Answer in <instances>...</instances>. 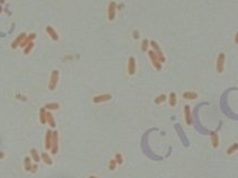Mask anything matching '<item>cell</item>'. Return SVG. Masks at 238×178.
Returning <instances> with one entry per match:
<instances>
[{"label": "cell", "instance_id": "obj_1", "mask_svg": "<svg viewBox=\"0 0 238 178\" xmlns=\"http://www.w3.org/2000/svg\"><path fill=\"white\" fill-rule=\"evenodd\" d=\"M225 60H226V56L224 53H219L217 56V61H216V70L217 73H221L224 71V67H225Z\"/></svg>", "mask_w": 238, "mask_h": 178}, {"label": "cell", "instance_id": "obj_2", "mask_svg": "<svg viewBox=\"0 0 238 178\" xmlns=\"http://www.w3.org/2000/svg\"><path fill=\"white\" fill-rule=\"evenodd\" d=\"M150 45H151V47H153V51L156 53V56L158 57V59L160 60V63H165V56L163 55V51L160 50L159 46H158L155 41H151L150 42Z\"/></svg>", "mask_w": 238, "mask_h": 178}, {"label": "cell", "instance_id": "obj_3", "mask_svg": "<svg viewBox=\"0 0 238 178\" xmlns=\"http://www.w3.org/2000/svg\"><path fill=\"white\" fill-rule=\"evenodd\" d=\"M148 56H149V58H150L151 63H153V65H154V67H155L156 69L160 70V69H161V63H160V60L158 59V57L156 56V53H154L153 50H150V51H148Z\"/></svg>", "mask_w": 238, "mask_h": 178}, {"label": "cell", "instance_id": "obj_4", "mask_svg": "<svg viewBox=\"0 0 238 178\" xmlns=\"http://www.w3.org/2000/svg\"><path fill=\"white\" fill-rule=\"evenodd\" d=\"M184 116H185V121L187 125H191L193 124V116H191V110H190L189 105H186L184 107Z\"/></svg>", "mask_w": 238, "mask_h": 178}, {"label": "cell", "instance_id": "obj_5", "mask_svg": "<svg viewBox=\"0 0 238 178\" xmlns=\"http://www.w3.org/2000/svg\"><path fill=\"white\" fill-rule=\"evenodd\" d=\"M51 153L52 154H57L58 151V133L53 131L52 133V139H51Z\"/></svg>", "mask_w": 238, "mask_h": 178}, {"label": "cell", "instance_id": "obj_6", "mask_svg": "<svg viewBox=\"0 0 238 178\" xmlns=\"http://www.w3.org/2000/svg\"><path fill=\"white\" fill-rule=\"evenodd\" d=\"M111 99V96L110 95H99V96H96L95 98H93V103H96V104H99V103H105V101H108V100H110Z\"/></svg>", "mask_w": 238, "mask_h": 178}, {"label": "cell", "instance_id": "obj_7", "mask_svg": "<svg viewBox=\"0 0 238 178\" xmlns=\"http://www.w3.org/2000/svg\"><path fill=\"white\" fill-rule=\"evenodd\" d=\"M210 143L214 148H217L219 146V137L216 131H210Z\"/></svg>", "mask_w": 238, "mask_h": 178}, {"label": "cell", "instance_id": "obj_8", "mask_svg": "<svg viewBox=\"0 0 238 178\" xmlns=\"http://www.w3.org/2000/svg\"><path fill=\"white\" fill-rule=\"evenodd\" d=\"M136 71V61L134 57H130L128 60V73L129 75H134Z\"/></svg>", "mask_w": 238, "mask_h": 178}, {"label": "cell", "instance_id": "obj_9", "mask_svg": "<svg viewBox=\"0 0 238 178\" xmlns=\"http://www.w3.org/2000/svg\"><path fill=\"white\" fill-rule=\"evenodd\" d=\"M115 12H116V3L110 2L109 7H108V19L109 20H113L115 18Z\"/></svg>", "mask_w": 238, "mask_h": 178}, {"label": "cell", "instance_id": "obj_10", "mask_svg": "<svg viewBox=\"0 0 238 178\" xmlns=\"http://www.w3.org/2000/svg\"><path fill=\"white\" fill-rule=\"evenodd\" d=\"M183 98L188 99V100H195L198 98V94L195 91H186V93L183 94Z\"/></svg>", "mask_w": 238, "mask_h": 178}, {"label": "cell", "instance_id": "obj_11", "mask_svg": "<svg viewBox=\"0 0 238 178\" xmlns=\"http://www.w3.org/2000/svg\"><path fill=\"white\" fill-rule=\"evenodd\" d=\"M51 139H52V133L50 130H48L47 131V135H46V139H45V141H46V148L47 149H49L51 147Z\"/></svg>", "mask_w": 238, "mask_h": 178}, {"label": "cell", "instance_id": "obj_12", "mask_svg": "<svg viewBox=\"0 0 238 178\" xmlns=\"http://www.w3.org/2000/svg\"><path fill=\"white\" fill-rule=\"evenodd\" d=\"M237 150H238V143H235V144H233V145H230V146L228 147L226 153H227V155H233Z\"/></svg>", "mask_w": 238, "mask_h": 178}, {"label": "cell", "instance_id": "obj_13", "mask_svg": "<svg viewBox=\"0 0 238 178\" xmlns=\"http://www.w3.org/2000/svg\"><path fill=\"white\" fill-rule=\"evenodd\" d=\"M177 104V95L175 93H170L169 95V105L175 107Z\"/></svg>", "mask_w": 238, "mask_h": 178}, {"label": "cell", "instance_id": "obj_14", "mask_svg": "<svg viewBox=\"0 0 238 178\" xmlns=\"http://www.w3.org/2000/svg\"><path fill=\"white\" fill-rule=\"evenodd\" d=\"M166 95H159L157 98L155 99V104H157V105H159V104H163L164 101H166Z\"/></svg>", "mask_w": 238, "mask_h": 178}, {"label": "cell", "instance_id": "obj_15", "mask_svg": "<svg viewBox=\"0 0 238 178\" xmlns=\"http://www.w3.org/2000/svg\"><path fill=\"white\" fill-rule=\"evenodd\" d=\"M25 169L27 170V171H29V170H31V161H30V158L29 157H26L25 158Z\"/></svg>", "mask_w": 238, "mask_h": 178}, {"label": "cell", "instance_id": "obj_16", "mask_svg": "<svg viewBox=\"0 0 238 178\" xmlns=\"http://www.w3.org/2000/svg\"><path fill=\"white\" fill-rule=\"evenodd\" d=\"M40 121H41L42 124H45V123L47 121V113L45 111L43 108L40 110Z\"/></svg>", "mask_w": 238, "mask_h": 178}, {"label": "cell", "instance_id": "obj_17", "mask_svg": "<svg viewBox=\"0 0 238 178\" xmlns=\"http://www.w3.org/2000/svg\"><path fill=\"white\" fill-rule=\"evenodd\" d=\"M41 157H42V159H43V161H45L46 164H48V165H51V164H52L51 158L49 157V156H48V155H47L46 153H43V154H42Z\"/></svg>", "mask_w": 238, "mask_h": 178}, {"label": "cell", "instance_id": "obj_18", "mask_svg": "<svg viewBox=\"0 0 238 178\" xmlns=\"http://www.w3.org/2000/svg\"><path fill=\"white\" fill-rule=\"evenodd\" d=\"M31 156H32V158H33V160L37 163V161H39L40 159H39V156H38V153H37V150L36 149H31Z\"/></svg>", "mask_w": 238, "mask_h": 178}, {"label": "cell", "instance_id": "obj_19", "mask_svg": "<svg viewBox=\"0 0 238 178\" xmlns=\"http://www.w3.org/2000/svg\"><path fill=\"white\" fill-rule=\"evenodd\" d=\"M47 120L49 121V125L51 126V127H55L56 126V124H55V120H53V118H52V115L51 114H47Z\"/></svg>", "mask_w": 238, "mask_h": 178}, {"label": "cell", "instance_id": "obj_20", "mask_svg": "<svg viewBox=\"0 0 238 178\" xmlns=\"http://www.w3.org/2000/svg\"><path fill=\"white\" fill-rule=\"evenodd\" d=\"M115 160H116V161H117V164H119V165H121V164H123V161H124L123 156H121L120 154H116V156H115Z\"/></svg>", "mask_w": 238, "mask_h": 178}, {"label": "cell", "instance_id": "obj_21", "mask_svg": "<svg viewBox=\"0 0 238 178\" xmlns=\"http://www.w3.org/2000/svg\"><path fill=\"white\" fill-rule=\"evenodd\" d=\"M116 165H117V161L115 160V159H111L110 161H109V169L110 170H114V169H116Z\"/></svg>", "mask_w": 238, "mask_h": 178}, {"label": "cell", "instance_id": "obj_22", "mask_svg": "<svg viewBox=\"0 0 238 178\" xmlns=\"http://www.w3.org/2000/svg\"><path fill=\"white\" fill-rule=\"evenodd\" d=\"M148 40L147 39H145L144 41H143V46H141V49H143V51H147L148 50Z\"/></svg>", "mask_w": 238, "mask_h": 178}, {"label": "cell", "instance_id": "obj_23", "mask_svg": "<svg viewBox=\"0 0 238 178\" xmlns=\"http://www.w3.org/2000/svg\"><path fill=\"white\" fill-rule=\"evenodd\" d=\"M46 108H48V109H58L59 105L58 104H48V105H46Z\"/></svg>", "mask_w": 238, "mask_h": 178}, {"label": "cell", "instance_id": "obj_24", "mask_svg": "<svg viewBox=\"0 0 238 178\" xmlns=\"http://www.w3.org/2000/svg\"><path fill=\"white\" fill-rule=\"evenodd\" d=\"M36 170H37V165H33V166L31 167V171H32V173H35Z\"/></svg>", "mask_w": 238, "mask_h": 178}, {"label": "cell", "instance_id": "obj_25", "mask_svg": "<svg viewBox=\"0 0 238 178\" xmlns=\"http://www.w3.org/2000/svg\"><path fill=\"white\" fill-rule=\"evenodd\" d=\"M235 42L238 43V31L236 32V35H235Z\"/></svg>", "mask_w": 238, "mask_h": 178}, {"label": "cell", "instance_id": "obj_26", "mask_svg": "<svg viewBox=\"0 0 238 178\" xmlns=\"http://www.w3.org/2000/svg\"><path fill=\"white\" fill-rule=\"evenodd\" d=\"M5 157V155H3V153H1V151H0V159H1V158H3Z\"/></svg>", "mask_w": 238, "mask_h": 178}, {"label": "cell", "instance_id": "obj_27", "mask_svg": "<svg viewBox=\"0 0 238 178\" xmlns=\"http://www.w3.org/2000/svg\"><path fill=\"white\" fill-rule=\"evenodd\" d=\"M89 178H98V177H96V176H90Z\"/></svg>", "mask_w": 238, "mask_h": 178}, {"label": "cell", "instance_id": "obj_28", "mask_svg": "<svg viewBox=\"0 0 238 178\" xmlns=\"http://www.w3.org/2000/svg\"><path fill=\"white\" fill-rule=\"evenodd\" d=\"M3 1H5V0H0V2H3Z\"/></svg>", "mask_w": 238, "mask_h": 178}, {"label": "cell", "instance_id": "obj_29", "mask_svg": "<svg viewBox=\"0 0 238 178\" xmlns=\"http://www.w3.org/2000/svg\"><path fill=\"white\" fill-rule=\"evenodd\" d=\"M0 12H1V7H0Z\"/></svg>", "mask_w": 238, "mask_h": 178}]
</instances>
